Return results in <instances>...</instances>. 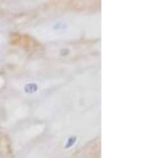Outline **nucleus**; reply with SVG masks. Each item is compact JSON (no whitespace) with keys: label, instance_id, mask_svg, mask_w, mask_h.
I'll use <instances>...</instances> for the list:
<instances>
[{"label":"nucleus","instance_id":"1","mask_svg":"<svg viewBox=\"0 0 160 158\" xmlns=\"http://www.w3.org/2000/svg\"><path fill=\"white\" fill-rule=\"evenodd\" d=\"M2 84H3V79H2V77H0V88H1Z\"/></svg>","mask_w":160,"mask_h":158},{"label":"nucleus","instance_id":"2","mask_svg":"<svg viewBox=\"0 0 160 158\" xmlns=\"http://www.w3.org/2000/svg\"><path fill=\"white\" fill-rule=\"evenodd\" d=\"M0 45H1V38H0Z\"/></svg>","mask_w":160,"mask_h":158}]
</instances>
